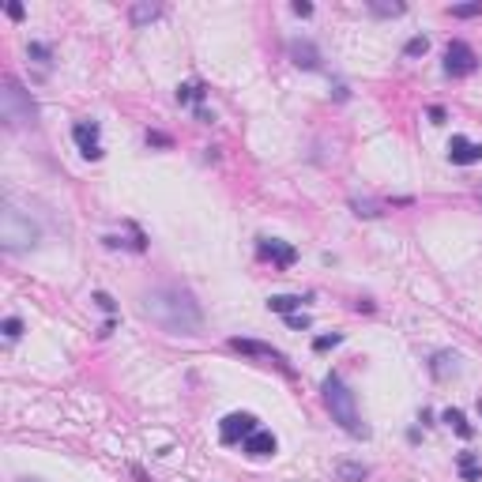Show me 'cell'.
<instances>
[{"label": "cell", "mask_w": 482, "mask_h": 482, "mask_svg": "<svg viewBox=\"0 0 482 482\" xmlns=\"http://www.w3.org/2000/svg\"><path fill=\"white\" fill-rule=\"evenodd\" d=\"M204 98H207V87H204V83H185V87H178V102H181V106H189V102L200 106Z\"/></svg>", "instance_id": "e0dca14e"}, {"label": "cell", "mask_w": 482, "mask_h": 482, "mask_svg": "<svg viewBox=\"0 0 482 482\" xmlns=\"http://www.w3.org/2000/svg\"><path fill=\"white\" fill-rule=\"evenodd\" d=\"M230 347H234V350H241V354H249V358H264V362H276L279 369H287V373H290L287 358H283L276 347H268V343H257V339H237V335H234V339H230Z\"/></svg>", "instance_id": "9c48e42d"}, {"label": "cell", "mask_w": 482, "mask_h": 482, "mask_svg": "<svg viewBox=\"0 0 482 482\" xmlns=\"http://www.w3.org/2000/svg\"><path fill=\"white\" fill-rule=\"evenodd\" d=\"M441 419H445L448 426H452V430H456L459 437H464V441H467V437H475V426L467 422V414L459 411V407H445V414H441Z\"/></svg>", "instance_id": "9a60e30c"}, {"label": "cell", "mask_w": 482, "mask_h": 482, "mask_svg": "<svg viewBox=\"0 0 482 482\" xmlns=\"http://www.w3.org/2000/svg\"><path fill=\"white\" fill-rule=\"evenodd\" d=\"M144 316L170 335H200V328H204L200 302L181 283H159V287H151L144 294Z\"/></svg>", "instance_id": "6da1fadb"}, {"label": "cell", "mask_w": 482, "mask_h": 482, "mask_svg": "<svg viewBox=\"0 0 482 482\" xmlns=\"http://www.w3.org/2000/svg\"><path fill=\"white\" fill-rule=\"evenodd\" d=\"M445 117H448V113H445L441 106H430V121H433V125H445Z\"/></svg>", "instance_id": "1f68e13d"}, {"label": "cell", "mask_w": 482, "mask_h": 482, "mask_svg": "<svg viewBox=\"0 0 482 482\" xmlns=\"http://www.w3.org/2000/svg\"><path fill=\"white\" fill-rule=\"evenodd\" d=\"M155 19H162V4L140 0V4L128 8V23H132V27H147V23H155Z\"/></svg>", "instance_id": "4fadbf2b"}, {"label": "cell", "mask_w": 482, "mask_h": 482, "mask_svg": "<svg viewBox=\"0 0 482 482\" xmlns=\"http://www.w3.org/2000/svg\"><path fill=\"white\" fill-rule=\"evenodd\" d=\"M350 207H354V215H366V218H377L381 207L373 200H350Z\"/></svg>", "instance_id": "603a6c76"}, {"label": "cell", "mask_w": 482, "mask_h": 482, "mask_svg": "<svg viewBox=\"0 0 482 482\" xmlns=\"http://www.w3.org/2000/svg\"><path fill=\"white\" fill-rule=\"evenodd\" d=\"M478 414H482V400H478Z\"/></svg>", "instance_id": "d6a6232c"}, {"label": "cell", "mask_w": 482, "mask_h": 482, "mask_svg": "<svg viewBox=\"0 0 482 482\" xmlns=\"http://www.w3.org/2000/svg\"><path fill=\"white\" fill-rule=\"evenodd\" d=\"M290 61L298 64V68H305V72L321 68V53H316V46H313L309 38H294L290 42Z\"/></svg>", "instance_id": "7c38bea8"}, {"label": "cell", "mask_w": 482, "mask_h": 482, "mask_svg": "<svg viewBox=\"0 0 482 482\" xmlns=\"http://www.w3.org/2000/svg\"><path fill=\"white\" fill-rule=\"evenodd\" d=\"M448 362H452V366H456V354H448V350H441V354H433V377H445L448 373Z\"/></svg>", "instance_id": "7402d4cb"}, {"label": "cell", "mask_w": 482, "mask_h": 482, "mask_svg": "<svg viewBox=\"0 0 482 482\" xmlns=\"http://www.w3.org/2000/svg\"><path fill=\"white\" fill-rule=\"evenodd\" d=\"M448 16H452V19H475V16H482V0H471V4H452V8H448Z\"/></svg>", "instance_id": "ffe728a7"}, {"label": "cell", "mask_w": 482, "mask_h": 482, "mask_svg": "<svg viewBox=\"0 0 482 482\" xmlns=\"http://www.w3.org/2000/svg\"><path fill=\"white\" fill-rule=\"evenodd\" d=\"M290 12H294V16H302V19H309V16H313V4H309V0H294Z\"/></svg>", "instance_id": "f1b7e54d"}, {"label": "cell", "mask_w": 482, "mask_h": 482, "mask_svg": "<svg viewBox=\"0 0 482 482\" xmlns=\"http://www.w3.org/2000/svg\"><path fill=\"white\" fill-rule=\"evenodd\" d=\"M94 305H98V309H106V313H117V302L109 298L106 290H94Z\"/></svg>", "instance_id": "4316f807"}, {"label": "cell", "mask_w": 482, "mask_h": 482, "mask_svg": "<svg viewBox=\"0 0 482 482\" xmlns=\"http://www.w3.org/2000/svg\"><path fill=\"white\" fill-rule=\"evenodd\" d=\"M257 414L249 411H230L223 422H218V437H223V445H241L249 433H257Z\"/></svg>", "instance_id": "8992f818"}, {"label": "cell", "mask_w": 482, "mask_h": 482, "mask_svg": "<svg viewBox=\"0 0 482 482\" xmlns=\"http://www.w3.org/2000/svg\"><path fill=\"white\" fill-rule=\"evenodd\" d=\"M257 253L271 260L276 268H290L294 260H298V249L287 245V241H279V237H257Z\"/></svg>", "instance_id": "52a82bcc"}, {"label": "cell", "mask_w": 482, "mask_h": 482, "mask_svg": "<svg viewBox=\"0 0 482 482\" xmlns=\"http://www.w3.org/2000/svg\"><path fill=\"white\" fill-rule=\"evenodd\" d=\"M4 12H8V19H23V16H27V8L19 4V0H12V4H4Z\"/></svg>", "instance_id": "f546056e"}, {"label": "cell", "mask_w": 482, "mask_h": 482, "mask_svg": "<svg viewBox=\"0 0 482 482\" xmlns=\"http://www.w3.org/2000/svg\"><path fill=\"white\" fill-rule=\"evenodd\" d=\"M321 392H324V407H328V414H332V422L339 430H347L350 437H369V426L362 422V414H358V400H354V392L343 385V377L328 373Z\"/></svg>", "instance_id": "7a4b0ae2"}, {"label": "cell", "mask_w": 482, "mask_h": 482, "mask_svg": "<svg viewBox=\"0 0 482 482\" xmlns=\"http://www.w3.org/2000/svg\"><path fill=\"white\" fill-rule=\"evenodd\" d=\"M0 328H4V339H19V335H23V321H19V316H4V324H0Z\"/></svg>", "instance_id": "cb8c5ba5"}, {"label": "cell", "mask_w": 482, "mask_h": 482, "mask_svg": "<svg viewBox=\"0 0 482 482\" xmlns=\"http://www.w3.org/2000/svg\"><path fill=\"white\" fill-rule=\"evenodd\" d=\"M369 12L388 19V16H403V12H407V4H400V0H396V4H388V0H369Z\"/></svg>", "instance_id": "d6986e66"}, {"label": "cell", "mask_w": 482, "mask_h": 482, "mask_svg": "<svg viewBox=\"0 0 482 482\" xmlns=\"http://www.w3.org/2000/svg\"><path fill=\"white\" fill-rule=\"evenodd\" d=\"M478 68V53L467 46L464 38H452L445 49V75H452V80H459V75H471Z\"/></svg>", "instance_id": "5b68a950"}, {"label": "cell", "mask_w": 482, "mask_h": 482, "mask_svg": "<svg viewBox=\"0 0 482 482\" xmlns=\"http://www.w3.org/2000/svg\"><path fill=\"white\" fill-rule=\"evenodd\" d=\"M426 53H430V38H426V35L411 38L407 46H403V57H426Z\"/></svg>", "instance_id": "44dd1931"}, {"label": "cell", "mask_w": 482, "mask_h": 482, "mask_svg": "<svg viewBox=\"0 0 482 482\" xmlns=\"http://www.w3.org/2000/svg\"><path fill=\"white\" fill-rule=\"evenodd\" d=\"M448 162L452 166H475V162H482V144H471L467 136H452L448 140Z\"/></svg>", "instance_id": "30bf717a"}, {"label": "cell", "mask_w": 482, "mask_h": 482, "mask_svg": "<svg viewBox=\"0 0 482 482\" xmlns=\"http://www.w3.org/2000/svg\"><path fill=\"white\" fill-rule=\"evenodd\" d=\"M72 136H75V144H80V155H83V159H91V162L102 159V144H98V121H75V125H72Z\"/></svg>", "instance_id": "ba28073f"}, {"label": "cell", "mask_w": 482, "mask_h": 482, "mask_svg": "<svg viewBox=\"0 0 482 482\" xmlns=\"http://www.w3.org/2000/svg\"><path fill=\"white\" fill-rule=\"evenodd\" d=\"M147 144H155V147H170V136H166V132H147Z\"/></svg>", "instance_id": "4dcf8cb0"}, {"label": "cell", "mask_w": 482, "mask_h": 482, "mask_svg": "<svg viewBox=\"0 0 482 482\" xmlns=\"http://www.w3.org/2000/svg\"><path fill=\"white\" fill-rule=\"evenodd\" d=\"M339 343H343V335H339V332H332V335H316V339H313V350H328V347H339Z\"/></svg>", "instance_id": "484cf974"}, {"label": "cell", "mask_w": 482, "mask_h": 482, "mask_svg": "<svg viewBox=\"0 0 482 482\" xmlns=\"http://www.w3.org/2000/svg\"><path fill=\"white\" fill-rule=\"evenodd\" d=\"M0 117H4L12 128H23V125H30V121L38 117L30 94L16 80H4V87H0Z\"/></svg>", "instance_id": "277c9868"}, {"label": "cell", "mask_w": 482, "mask_h": 482, "mask_svg": "<svg viewBox=\"0 0 482 482\" xmlns=\"http://www.w3.org/2000/svg\"><path fill=\"white\" fill-rule=\"evenodd\" d=\"M0 241H4L8 253H23L38 241V226L30 223V215H23L19 207L8 204L4 211H0Z\"/></svg>", "instance_id": "3957f363"}, {"label": "cell", "mask_w": 482, "mask_h": 482, "mask_svg": "<svg viewBox=\"0 0 482 482\" xmlns=\"http://www.w3.org/2000/svg\"><path fill=\"white\" fill-rule=\"evenodd\" d=\"M30 57H35V61H42V64H49V46H42V42H30Z\"/></svg>", "instance_id": "83f0119b"}, {"label": "cell", "mask_w": 482, "mask_h": 482, "mask_svg": "<svg viewBox=\"0 0 482 482\" xmlns=\"http://www.w3.org/2000/svg\"><path fill=\"white\" fill-rule=\"evenodd\" d=\"M287 328H294V332H305V328H313V316H309V313H290V316H287Z\"/></svg>", "instance_id": "d4e9b609"}, {"label": "cell", "mask_w": 482, "mask_h": 482, "mask_svg": "<svg viewBox=\"0 0 482 482\" xmlns=\"http://www.w3.org/2000/svg\"><path fill=\"white\" fill-rule=\"evenodd\" d=\"M276 448H279V441H276V433H271V430H257V433H249L245 441H241V452L253 456V459L276 456Z\"/></svg>", "instance_id": "8fae6325"}, {"label": "cell", "mask_w": 482, "mask_h": 482, "mask_svg": "<svg viewBox=\"0 0 482 482\" xmlns=\"http://www.w3.org/2000/svg\"><path fill=\"white\" fill-rule=\"evenodd\" d=\"M456 471H459V478H464V482H478L482 478V464H478L475 452H456Z\"/></svg>", "instance_id": "5bb4252c"}, {"label": "cell", "mask_w": 482, "mask_h": 482, "mask_svg": "<svg viewBox=\"0 0 482 482\" xmlns=\"http://www.w3.org/2000/svg\"><path fill=\"white\" fill-rule=\"evenodd\" d=\"M268 309H271V313L290 316V313H298V309H302V298H298V294H271V298H268Z\"/></svg>", "instance_id": "2e32d148"}, {"label": "cell", "mask_w": 482, "mask_h": 482, "mask_svg": "<svg viewBox=\"0 0 482 482\" xmlns=\"http://www.w3.org/2000/svg\"><path fill=\"white\" fill-rule=\"evenodd\" d=\"M335 475H339V482H362V478L369 475V467L366 464H339Z\"/></svg>", "instance_id": "ac0fdd59"}]
</instances>
